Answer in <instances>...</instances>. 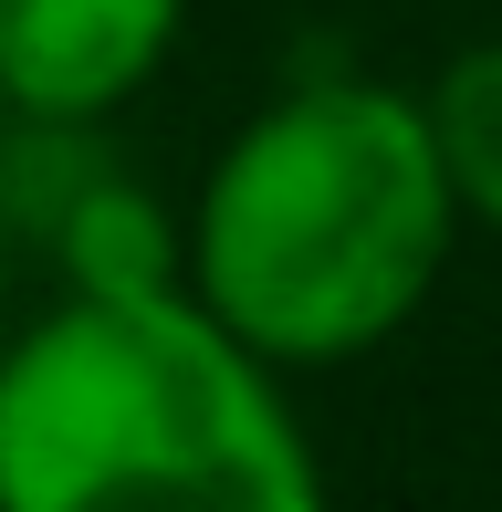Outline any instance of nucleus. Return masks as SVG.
Here are the masks:
<instances>
[{
  "label": "nucleus",
  "instance_id": "nucleus-3",
  "mask_svg": "<svg viewBox=\"0 0 502 512\" xmlns=\"http://www.w3.org/2000/svg\"><path fill=\"white\" fill-rule=\"evenodd\" d=\"M189 0H0V115L105 126L178 53Z\"/></svg>",
  "mask_w": 502,
  "mask_h": 512
},
{
  "label": "nucleus",
  "instance_id": "nucleus-4",
  "mask_svg": "<svg viewBox=\"0 0 502 512\" xmlns=\"http://www.w3.org/2000/svg\"><path fill=\"white\" fill-rule=\"evenodd\" d=\"M429 136H440V168L461 189V220L502 230V32L450 53V74L429 84Z\"/></svg>",
  "mask_w": 502,
  "mask_h": 512
},
{
  "label": "nucleus",
  "instance_id": "nucleus-1",
  "mask_svg": "<svg viewBox=\"0 0 502 512\" xmlns=\"http://www.w3.org/2000/svg\"><path fill=\"white\" fill-rule=\"evenodd\" d=\"M461 230V189L429 136V95L377 74L283 84L210 157L189 199V283L272 366H356L429 304Z\"/></svg>",
  "mask_w": 502,
  "mask_h": 512
},
{
  "label": "nucleus",
  "instance_id": "nucleus-2",
  "mask_svg": "<svg viewBox=\"0 0 502 512\" xmlns=\"http://www.w3.org/2000/svg\"><path fill=\"white\" fill-rule=\"evenodd\" d=\"M0 502L304 512L325 502V460L283 366L199 304V283L63 293L32 335H0Z\"/></svg>",
  "mask_w": 502,
  "mask_h": 512
}]
</instances>
